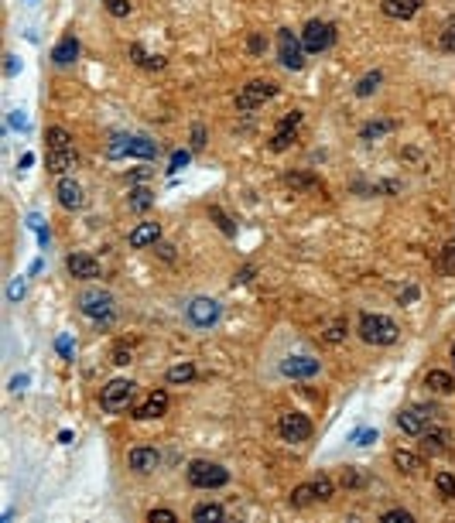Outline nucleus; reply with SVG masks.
Masks as SVG:
<instances>
[{"instance_id": "f257e3e1", "label": "nucleus", "mask_w": 455, "mask_h": 523, "mask_svg": "<svg viewBox=\"0 0 455 523\" xmlns=\"http://www.w3.org/2000/svg\"><path fill=\"white\" fill-rule=\"evenodd\" d=\"M360 339L366 346H394L401 339V329L394 318L383 315H360Z\"/></svg>"}, {"instance_id": "f03ea898", "label": "nucleus", "mask_w": 455, "mask_h": 523, "mask_svg": "<svg viewBox=\"0 0 455 523\" xmlns=\"http://www.w3.org/2000/svg\"><path fill=\"white\" fill-rule=\"evenodd\" d=\"M188 486H195V489H219V486H226L230 482V472L223 469V465H216V462H192L188 465Z\"/></svg>"}, {"instance_id": "7ed1b4c3", "label": "nucleus", "mask_w": 455, "mask_h": 523, "mask_svg": "<svg viewBox=\"0 0 455 523\" xmlns=\"http://www.w3.org/2000/svg\"><path fill=\"white\" fill-rule=\"evenodd\" d=\"M110 161H120V158H144L151 161L158 154V144L148 141V137H117V144H110Z\"/></svg>"}, {"instance_id": "20e7f679", "label": "nucleus", "mask_w": 455, "mask_h": 523, "mask_svg": "<svg viewBox=\"0 0 455 523\" xmlns=\"http://www.w3.org/2000/svg\"><path fill=\"white\" fill-rule=\"evenodd\" d=\"M301 45H305L308 55H318V52H325V48L336 45V28L325 24V21H308L301 28Z\"/></svg>"}, {"instance_id": "39448f33", "label": "nucleus", "mask_w": 455, "mask_h": 523, "mask_svg": "<svg viewBox=\"0 0 455 523\" xmlns=\"http://www.w3.org/2000/svg\"><path fill=\"white\" fill-rule=\"evenodd\" d=\"M277 59H281V65L291 69V72H298V69L305 65V45H301V38H298L294 31H287V28L277 31Z\"/></svg>"}, {"instance_id": "423d86ee", "label": "nucleus", "mask_w": 455, "mask_h": 523, "mask_svg": "<svg viewBox=\"0 0 455 523\" xmlns=\"http://www.w3.org/2000/svg\"><path fill=\"white\" fill-rule=\"evenodd\" d=\"M134 390H137V383H130V380H110V383L103 387V393H99V407H103L106 414H117V411H123V407L130 404Z\"/></svg>"}, {"instance_id": "0eeeda50", "label": "nucleus", "mask_w": 455, "mask_h": 523, "mask_svg": "<svg viewBox=\"0 0 455 523\" xmlns=\"http://www.w3.org/2000/svg\"><path fill=\"white\" fill-rule=\"evenodd\" d=\"M277 96V86L267 83V79H254V83H247V86L236 92V110H243V113H250V110H257V106H264L267 99Z\"/></svg>"}, {"instance_id": "6e6552de", "label": "nucleus", "mask_w": 455, "mask_h": 523, "mask_svg": "<svg viewBox=\"0 0 455 523\" xmlns=\"http://www.w3.org/2000/svg\"><path fill=\"white\" fill-rule=\"evenodd\" d=\"M277 435L284 441H291V444H301V441L312 438V421L305 414H298V411H284L277 418Z\"/></svg>"}, {"instance_id": "1a4fd4ad", "label": "nucleus", "mask_w": 455, "mask_h": 523, "mask_svg": "<svg viewBox=\"0 0 455 523\" xmlns=\"http://www.w3.org/2000/svg\"><path fill=\"white\" fill-rule=\"evenodd\" d=\"M79 311L90 315V318H96L99 325H106V322H113V298H110L106 291H83Z\"/></svg>"}, {"instance_id": "9d476101", "label": "nucleus", "mask_w": 455, "mask_h": 523, "mask_svg": "<svg viewBox=\"0 0 455 523\" xmlns=\"http://www.w3.org/2000/svg\"><path fill=\"white\" fill-rule=\"evenodd\" d=\"M298 127H301V110H287V116L277 123V130L271 134L267 147H271V151H287V147L298 141Z\"/></svg>"}, {"instance_id": "9b49d317", "label": "nucleus", "mask_w": 455, "mask_h": 523, "mask_svg": "<svg viewBox=\"0 0 455 523\" xmlns=\"http://www.w3.org/2000/svg\"><path fill=\"white\" fill-rule=\"evenodd\" d=\"M188 322L195 329H212L219 322V301H212V298H192L188 301Z\"/></svg>"}, {"instance_id": "f8f14e48", "label": "nucleus", "mask_w": 455, "mask_h": 523, "mask_svg": "<svg viewBox=\"0 0 455 523\" xmlns=\"http://www.w3.org/2000/svg\"><path fill=\"white\" fill-rule=\"evenodd\" d=\"M428 421H432V407H404L397 414V424H401L404 435H425Z\"/></svg>"}, {"instance_id": "ddd939ff", "label": "nucleus", "mask_w": 455, "mask_h": 523, "mask_svg": "<svg viewBox=\"0 0 455 523\" xmlns=\"http://www.w3.org/2000/svg\"><path fill=\"white\" fill-rule=\"evenodd\" d=\"M281 373L291 376V380H308V376L318 373V359L315 356H287L281 362Z\"/></svg>"}, {"instance_id": "4468645a", "label": "nucleus", "mask_w": 455, "mask_h": 523, "mask_svg": "<svg viewBox=\"0 0 455 523\" xmlns=\"http://www.w3.org/2000/svg\"><path fill=\"white\" fill-rule=\"evenodd\" d=\"M55 195H59V202H62L69 212H76V209H83V205H86V192H83V185H79V181H72V178H62V181H59V188H55Z\"/></svg>"}, {"instance_id": "2eb2a0df", "label": "nucleus", "mask_w": 455, "mask_h": 523, "mask_svg": "<svg viewBox=\"0 0 455 523\" xmlns=\"http://www.w3.org/2000/svg\"><path fill=\"white\" fill-rule=\"evenodd\" d=\"M127 465H130L134 472H141V475H151V472L161 465V455H158L154 448H130Z\"/></svg>"}, {"instance_id": "dca6fc26", "label": "nucleus", "mask_w": 455, "mask_h": 523, "mask_svg": "<svg viewBox=\"0 0 455 523\" xmlns=\"http://www.w3.org/2000/svg\"><path fill=\"white\" fill-rule=\"evenodd\" d=\"M161 240V226L158 223H137L134 229H130V236H127V243L134 247V250H144V247H151V243H158Z\"/></svg>"}, {"instance_id": "f3484780", "label": "nucleus", "mask_w": 455, "mask_h": 523, "mask_svg": "<svg viewBox=\"0 0 455 523\" xmlns=\"http://www.w3.org/2000/svg\"><path fill=\"white\" fill-rule=\"evenodd\" d=\"M165 411H168V393H165V390H151V393H148V400L134 411V418L151 421V418H165Z\"/></svg>"}, {"instance_id": "a211bd4d", "label": "nucleus", "mask_w": 455, "mask_h": 523, "mask_svg": "<svg viewBox=\"0 0 455 523\" xmlns=\"http://www.w3.org/2000/svg\"><path fill=\"white\" fill-rule=\"evenodd\" d=\"M65 267H69V274L79 277V280L99 277V263H96V257H90V254H72V257L65 260Z\"/></svg>"}, {"instance_id": "6ab92c4d", "label": "nucleus", "mask_w": 455, "mask_h": 523, "mask_svg": "<svg viewBox=\"0 0 455 523\" xmlns=\"http://www.w3.org/2000/svg\"><path fill=\"white\" fill-rule=\"evenodd\" d=\"M72 168H79V154H76L72 147H65V151H52V154H48V172L52 174H69Z\"/></svg>"}, {"instance_id": "aec40b11", "label": "nucleus", "mask_w": 455, "mask_h": 523, "mask_svg": "<svg viewBox=\"0 0 455 523\" xmlns=\"http://www.w3.org/2000/svg\"><path fill=\"white\" fill-rule=\"evenodd\" d=\"M52 59H55V65H72V62L79 59V41H76L72 34H65V38H62V41L55 45Z\"/></svg>"}, {"instance_id": "412c9836", "label": "nucleus", "mask_w": 455, "mask_h": 523, "mask_svg": "<svg viewBox=\"0 0 455 523\" xmlns=\"http://www.w3.org/2000/svg\"><path fill=\"white\" fill-rule=\"evenodd\" d=\"M425 387L435 390V393H455V376L449 369H432V373L425 376Z\"/></svg>"}, {"instance_id": "4be33fe9", "label": "nucleus", "mask_w": 455, "mask_h": 523, "mask_svg": "<svg viewBox=\"0 0 455 523\" xmlns=\"http://www.w3.org/2000/svg\"><path fill=\"white\" fill-rule=\"evenodd\" d=\"M418 7H421V0H383V14H390V17H397V21L414 17Z\"/></svg>"}, {"instance_id": "5701e85b", "label": "nucleus", "mask_w": 455, "mask_h": 523, "mask_svg": "<svg viewBox=\"0 0 455 523\" xmlns=\"http://www.w3.org/2000/svg\"><path fill=\"white\" fill-rule=\"evenodd\" d=\"M394 465H397V472H404V475H418L421 465H425V458H421V455H411V451H394Z\"/></svg>"}, {"instance_id": "b1692460", "label": "nucleus", "mask_w": 455, "mask_h": 523, "mask_svg": "<svg viewBox=\"0 0 455 523\" xmlns=\"http://www.w3.org/2000/svg\"><path fill=\"white\" fill-rule=\"evenodd\" d=\"M45 144H48V151H65V147H72V134L65 127H48Z\"/></svg>"}, {"instance_id": "393cba45", "label": "nucleus", "mask_w": 455, "mask_h": 523, "mask_svg": "<svg viewBox=\"0 0 455 523\" xmlns=\"http://www.w3.org/2000/svg\"><path fill=\"white\" fill-rule=\"evenodd\" d=\"M380 83H383V72H380V69H373V72H366L363 79L356 83V96H373Z\"/></svg>"}, {"instance_id": "a878e982", "label": "nucleus", "mask_w": 455, "mask_h": 523, "mask_svg": "<svg viewBox=\"0 0 455 523\" xmlns=\"http://www.w3.org/2000/svg\"><path fill=\"white\" fill-rule=\"evenodd\" d=\"M192 517H195V520H223V517H226V510H223V506H219V503H202V506H195V513H192Z\"/></svg>"}, {"instance_id": "bb28decb", "label": "nucleus", "mask_w": 455, "mask_h": 523, "mask_svg": "<svg viewBox=\"0 0 455 523\" xmlns=\"http://www.w3.org/2000/svg\"><path fill=\"white\" fill-rule=\"evenodd\" d=\"M195 380V366L192 362H179L168 369V383H192Z\"/></svg>"}, {"instance_id": "cd10ccee", "label": "nucleus", "mask_w": 455, "mask_h": 523, "mask_svg": "<svg viewBox=\"0 0 455 523\" xmlns=\"http://www.w3.org/2000/svg\"><path fill=\"white\" fill-rule=\"evenodd\" d=\"M438 45H442V52L455 55V17H449V21H445V28L438 31Z\"/></svg>"}, {"instance_id": "c85d7f7f", "label": "nucleus", "mask_w": 455, "mask_h": 523, "mask_svg": "<svg viewBox=\"0 0 455 523\" xmlns=\"http://www.w3.org/2000/svg\"><path fill=\"white\" fill-rule=\"evenodd\" d=\"M425 455H435V451H442L445 448V441H449V435L445 431H425Z\"/></svg>"}, {"instance_id": "c756f323", "label": "nucleus", "mask_w": 455, "mask_h": 523, "mask_svg": "<svg viewBox=\"0 0 455 523\" xmlns=\"http://www.w3.org/2000/svg\"><path fill=\"white\" fill-rule=\"evenodd\" d=\"M127 202H130V209L137 212V209H151V202H154V198H151V192H148V188H134Z\"/></svg>"}, {"instance_id": "7c9ffc66", "label": "nucleus", "mask_w": 455, "mask_h": 523, "mask_svg": "<svg viewBox=\"0 0 455 523\" xmlns=\"http://www.w3.org/2000/svg\"><path fill=\"white\" fill-rule=\"evenodd\" d=\"M312 489H315V500H329V496L336 493V482H332L329 475H318V479L312 482Z\"/></svg>"}, {"instance_id": "2f4dec72", "label": "nucleus", "mask_w": 455, "mask_h": 523, "mask_svg": "<svg viewBox=\"0 0 455 523\" xmlns=\"http://www.w3.org/2000/svg\"><path fill=\"white\" fill-rule=\"evenodd\" d=\"M291 503H294V506H308V503H315V489H312V482H308V486H298V489L291 493Z\"/></svg>"}, {"instance_id": "473e14b6", "label": "nucleus", "mask_w": 455, "mask_h": 523, "mask_svg": "<svg viewBox=\"0 0 455 523\" xmlns=\"http://www.w3.org/2000/svg\"><path fill=\"white\" fill-rule=\"evenodd\" d=\"M435 489L445 493L449 500H455V479L449 475V472H438V475H435Z\"/></svg>"}, {"instance_id": "72a5a7b5", "label": "nucleus", "mask_w": 455, "mask_h": 523, "mask_svg": "<svg viewBox=\"0 0 455 523\" xmlns=\"http://www.w3.org/2000/svg\"><path fill=\"white\" fill-rule=\"evenodd\" d=\"M438 270L442 274H455V240L442 250V260H438Z\"/></svg>"}, {"instance_id": "f704fd0d", "label": "nucleus", "mask_w": 455, "mask_h": 523, "mask_svg": "<svg viewBox=\"0 0 455 523\" xmlns=\"http://www.w3.org/2000/svg\"><path fill=\"white\" fill-rule=\"evenodd\" d=\"M287 185H294V188H318V181L312 174H287Z\"/></svg>"}, {"instance_id": "c9c22d12", "label": "nucleus", "mask_w": 455, "mask_h": 523, "mask_svg": "<svg viewBox=\"0 0 455 523\" xmlns=\"http://www.w3.org/2000/svg\"><path fill=\"white\" fill-rule=\"evenodd\" d=\"M212 219H216V226H223V233H226V236H236V226L230 223V216H226V212L212 209Z\"/></svg>"}, {"instance_id": "e433bc0d", "label": "nucleus", "mask_w": 455, "mask_h": 523, "mask_svg": "<svg viewBox=\"0 0 455 523\" xmlns=\"http://www.w3.org/2000/svg\"><path fill=\"white\" fill-rule=\"evenodd\" d=\"M103 3H106V10L117 14V17H127V14H130V3H127V0H103Z\"/></svg>"}, {"instance_id": "4c0bfd02", "label": "nucleus", "mask_w": 455, "mask_h": 523, "mask_svg": "<svg viewBox=\"0 0 455 523\" xmlns=\"http://www.w3.org/2000/svg\"><path fill=\"white\" fill-rule=\"evenodd\" d=\"M148 520L151 523H175L179 517H175V510H151V513H148Z\"/></svg>"}, {"instance_id": "58836bf2", "label": "nucleus", "mask_w": 455, "mask_h": 523, "mask_svg": "<svg viewBox=\"0 0 455 523\" xmlns=\"http://www.w3.org/2000/svg\"><path fill=\"white\" fill-rule=\"evenodd\" d=\"M343 329H346V322H343V318H336V322H332V329H325V339H329V342H339V339L346 336Z\"/></svg>"}, {"instance_id": "ea45409f", "label": "nucleus", "mask_w": 455, "mask_h": 523, "mask_svg": "<svg viewBox=\"0 0 455 523\" xmlns=\"http://www.w3.org/2000/svg\"><path fill=\"white\" fill-rule=\"evenodd\" d=\"M390 127H394V123H387V120H376V123H370V127L363 130V137L370 141V137H376V134H387Z\"/></svg>"}, {"instance_id": "a19ab883", "label": "nucleus", "mask_w": 455, "mask_h": 523, "mask_svg": "<svg viewBox=\"0 0 455 523\" xmlns=\"http://www.w3.org/2000/svg\"><path fill=\"white\" fill-rule=\"evenodd\" d=\"M205 147V130H202V123H195L192 127V151H202Z\"/></svg>"}, {"instance_id": "79ce46f5", "label": "nucleus", "mask_w": 455, "mask_h": 523, "mask_svg": "<svg viewBox=\"0 0 455 523\" xmlns=\"http://www.w3.org/2000/svg\"><path fill=\"white\" fill-rule=\"evenodd\" d=\"M343 486H350V489L363 486V472H353V469H346V472H343Z\"/></svg>"}, {"instance_id": "37998d69", "label": "nucleus", "mask_w": 455, "mask_h": 523, "mask_svg": "<svg viewBox=\"0 0 455 523\" xmlns=\"http://www.w3.org/2000/svg\"><path fill=\"white\" fill-rule=\"evenodd\" d=\"M383 520H401V523H414V517L407 513V510H387L383 513Z\"/></svg>"}, {"instance_id": "c03bdc74", "label": "nucleus", "mask_w": 455, "mask_h": 523, "mask_svg": "<svg viewBox=\"0 0 455 523\" xmlns=\"http://www.w3.org/2000/svg\"><path fill=\"white\" fill-rule=\"evenodd\" d=\"M168 62H165V55H148L144 59V69H151V72H158V69H165Z\"/></svg>"}, {"instance_id": "a18cd8bd", "label": "nucleus", "mask_w": 455, "mask_h": 523, "mask_svg": "<svg viewBox=\"0 0 455 523\" xmlns=\"http://www.w3.org/2000/svg\"><path fill=\"white\" fill-rule=\"evenodd\" d=\"M7 294H10V301H21V298H24V280H14Z\"/></svg>"}, {"instance_id": "49530a36", "label": "nucleus", "mask_w": 455, "mask_h": 523, "mask_svg": "<svg viewBox=\"0 0 455 523\" xmlns=\"http://www.w3.org/2000/svg\"><path fill=\"white\" fill-rule=\"evenodd\" d=\"M10 127H14V130H28V120L14 110V113H10Z\"/></svg>"}, {"instance_id": "de8ad7c7", "label": "nucleus", "mask_w": 455, "mask_h": 523, "mask_svg": "<svg viewBox=\"0 0 455 523\" xmlns=\"http://www.w3.org/2000/svg\"><path fill=\"white\" fill-rule=\"evenodd\" d=\"M414 298H418V287H404L401 291V305H411Z\"/></svg>"}, {"instance_id": "09e8293b", "label": "nucleus", "mask_w": 455, "mask_h": 523, "mask_svg": "<svg viewBox=\"0 0 455 523\" xmlns=\"http://www.w3.org/2000/svg\"><path fill=\"white\" fill-rule=\"evenodd\" d=\"M185 165H188V154H185V151H179V154L172 158V172H179V168H185Z\"/></svg>"}, {"instance_id": "8fccbe9b", "label": "nucleus", "mask_w": 455, "mask_h": 523, "mask_svg": "<svg viewBox=\"0 0 455 523\" xmlns=\"http://www.w3.org/2000/svg\"><path fill=\"white\" fill-rule=\"evenodd\" d=\"M130 59H134L137 65H144V59H148V55H144V48H141V45H134V48H130Z\"/></svg>"}, {"instance_id": "3c124183", "label": "nucleus", "mask_w": 455, "mask_h": 523, "mask_svg": "<svg viewBox=\"0 0 455 523\" xmlns=\"http://www.w3.org/2000/svg\"><path fill=\"white\" fill-rule=\"evenodd\" d=\"M24 383H28V376H14V380H10V390L17 393V390H24Z\"/></svg>"}, {"instance_id": "603ef678", "label": "nucleus", "mask_w": 455, "mask_h": 523, "mask_svg": "<svg viewBox=\"0 0 455 523\" xmlns=\"http://www.w3.org/2000/svg\"><path fill=\"white\" fill-rule=\"evenodd\" d=\"M31 165H34V154H31V151H28V154H24V158H21V172H28V168H31Z\"/></svg>"}, {"instance_id": "864d4df0", "label": "nucleus", "mask_w": 455, "mask_h": 523, "mask_svg": "<svg viewBox=\"0 0 455 523\" xmlns=\"http://www.w3.org/2000/svg\"><path fill=\"white\" fill-rule=\"evenodd\" d=\"M113 362H120V366H127V362H130V352H127V349H120V352H117V359H113Z\"/></svg>"}, {"instance_id": "5fc2aeb1", "label": "nucleus", "mask_w": 455, "mask_h": 523, "mask_svg": "<svg viewBox=\"0 0 455 523\" xmlns=\"http://www.w3.org/2000/svg\"><path fill=\"white\" fill-rule=\"evenodd\" d=\"M59 352H62V356H72V346H69V339H59Z\"/></svg>"}, {"instance_id": "6e6d98bb", "label": "nucleus", "mask_w": 455, "mask_h": 523, "mask_svg": "<svg viewBox=\"0 0 455 523\" xmlns=\"http://www.w3.org/2000/svg\"><path fill=\"white\" fill-rule=\"evenodd\" d=\"M356 438H360V444H370V441H373V438H376V435H373V431H360V435H356Z\"/></svg>"}, {"instance_id": "4d7b16f0", "label": "nucleus", "mask_w": 455, "mask_h": 523, "mask_svg": "<svg viewBox=\"0 0 455 523\" xmlns=\"http://www.w3.org/2000/svg\"><path fill=\"white\" fill-rule=\"evenodd\" d=\"M7 72H10V76L17 72V59H14V55H7Z\"/></svg>"}, {"instance_id": "13d9d810", "label": "nucleus", "mask_w": 455, "mask_h": 523, "mask_svg": "<svg viewBox=\"0 0 455 523\" xmlns=\"http://www.w3.org/2000/svg\"><path fill=\"white\" fill-rule=\"evenodd\" d=\"M452 362H455V342H452Z\"/></svg>"}]
</instances>
